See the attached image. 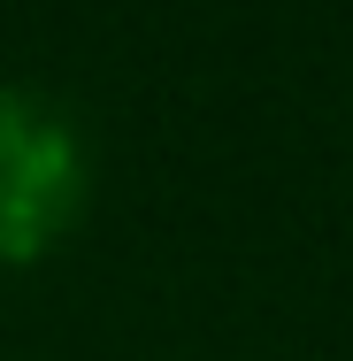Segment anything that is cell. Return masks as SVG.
I'll use <instances>...</instances> for the list:
<instances>
[{"label": "cell", "instance_id": "6da1fadb", "mask_svg": "<svg viewBox=\"0 0 353 361\" xmlns=\"http://www.w3.org/2000/svg\"><path fill=\"white\" fill-rule=\"evenodd\" d=\"M85 216V139L70 108L0 85V262H47Z\"/></svg>", "mask_w": 353, "mask_h": 361}]
</instances>
